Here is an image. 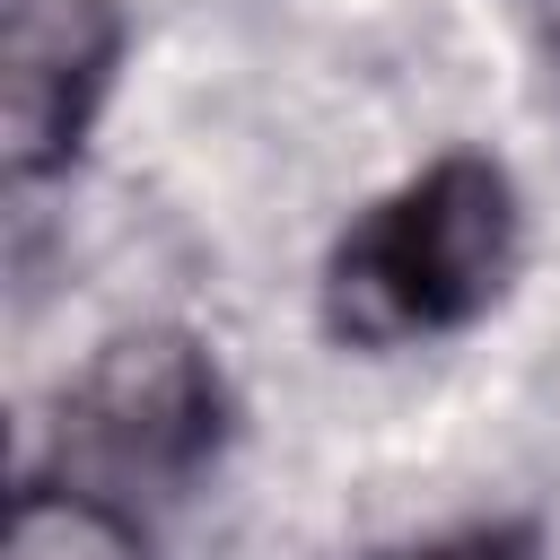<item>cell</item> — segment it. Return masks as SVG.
<instances>
[{
    "mask_svg": "<svg viewBox=\"0 0 560 560\" xmlns=\"http://www.w3.org/2000/svg\"><path fill=\"white\" fill-rule=\"evenodd\" d=\"M516 262V192L490 158H438L332 254V324L350 341H411L472 324Z\"/></svg>",
    "mask_w": 560,
    "mask_h": 560,
    "instance_id": "6da1fadb",
    "label": "cell"
},
{
    "mask_svg": "<svg viewBox=\"0 0 560 560\" xmlns=\"http://www.w3.org/2000/svg\"><path fill=\"white\" fill-rule=\"evenodd\" d=\"M228 394L192 332H122L70 394V446L122 481H184L219 455Z\"/></svg>",
    "mask_w": 560,
    "mask_h": 560,
    "instance_id": "7a4b0ae2",
    "label": "cell"
},
{
    "mask_svg": "<svg viewBox=\"0 0 560 560\" xmlns=\"http://www.w3.org/2000/svg\"><path fill=\"white\" fill-rule=\"evenodd\" d=\"M542 35H551V52H560V0H542Z\"/></svg>",
    "mask_w": 560,
    "mask_h": 560,
    "instance_id": "8992f818",
    "label": "cell"
},
{
    "mask_svg": "<svg viewBox=\"0 0 560 560\" xmlns=\"http://www.w3.org/2000/svg\"><path fill=\"white\" fill-rule=\"evenodd\" d=\"M394 560H534V542L508 534V525H472V534H446V542H420V551H394Z\"/></svg>",
    "mask_w": 560,
    "mask_h": 560,
    "instance_id": "5b68a950",
    "label": "cell"
},
{
    "mask_svg": "<svg viewBox=\"0 0 560 560\" xmlns=\"http://www.w3.org/2000/svg\"><path fill=\"white\" fill-rule=\"evenodd\" d=\"M122 52L114 0H18L9 52H0V122H9V175H44L79 149L105 79Z\"/></svg>",
    "mask_w": 560,
    "mask_h": 560,
    "instance_id": "3957f363",
    "label": "cell"
},
{
    "mask_svg": "<svg viewBox=\"0 0 560 560\" xmlns=\"http://www.w3.org/2000/svg\"><path fill=\"white\" fill-rule=\"evenodd\" d=\"M0 560H140V542L114 508H96L79 490H26Z\"/></svg>",
    "mask_w": 560,
    "mask_h": 560,
    "instance_id": "277c9868",
    "label": "cell"
}]
</instances>
